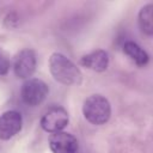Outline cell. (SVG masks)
Returning <instances> with one entry per match:
<instances>
[{"label": "cell", "mask_w": 153, "mask_h": 153, "mask_svg": "<svg viewBox=\"0 0 153 153\" xmlns=\"http://www.w3.org/2000/svg\"><path fill=\"white\" fill-rule=\"evenodd\" d=\"M49 71L53 78L63 85H80L82 73L80 68L62 53H53L49 57Z\"/></svg>", "instance_id": "obj_1"}, {"label": "cell", "mask_w": 153, "mask_h": 153, "mask_svg": "<svg viewBox=\"0 0 153 153\" xmlns=\"http://www.w3.org/2000/svg\"><path fill=\"white\" fill-rule=\"evenodd\" d=\"M82 114L91 124H105L111 116L110 102L102 94H91L84 100Z\"/></svg>", "instance_id": "obj_2"}, {"label": "cell", "mask_w": 153, "mask_h": 153, "mask_svg": "<svg viewBox=\"0 0 153 153\" xmlns=\"http://www.w3.org/2000/svg\"><path fill=\"white\" fill-rule=\"evenodd\" d=\"M49 93L48 85L38 78H29L24 81L20 88V97L29 106H37L47 98Z\"/></svg>", "instance_id": "obj_3"}, {"label": "cell", "mask_w": 153, "mask_h": 153, "mask_svg": "<svg viewBox=\"0 0 153 153\" xmlns=\"http://www.w3.org/2000/svg\"><path fill=\"white\" fill-rule=\"evenodd\" d=\"M68 122H69V116L67 110L62 106L56 105V106L49 108L43 114V116L41 117L39 124L44 131L54 134L57 131H62V129L67 127Z\"/></svg>", "instance_id": "obj_4"}, {"label": "cell", "mask_w": 153, "mask_h": 153, "mask_svg": "<svg viewBox=\"0 0 153 153\" xmlns=\"http://www.w3.org/2000/svg\"><path fill=\"white\" fill-rule=\"evenodd\" d=\"M37 57L32 49L20 50L13 59V72L17 78L29 79L36 71Z\"/></svg>", "instance_id": "obj_5"}, {"label": "cell", "mask_w": 153, "mask_h": 153, "mask_svg": "<svg viewBox=\"0 0 153 153\" xmlns=\"http://www.w3.org/2000/svg\"><path fill=\"white\" fill-rule=\"evenodd\" d=\"M23 127V117L16 110H7L0 115V139L10 140L17 135Z\"/></svg>", "instance_id": "obj_6"}, {"label": "cell", "mask_w": 153, "mask_h": 153, "mask_svg": "<svg viewBox=\"0 0 153 153\" xmlns=\"http://www.w3.org/2000/svg\"><path fill=\"white\" fill-rule=\"evenodd\" d=\"M49 147L53 153H76L79 143L74 135L66 131H57L50 135Z\"/></svg>", "instance_id": "obj_7"}, {"label": "cell", "mask_w": 153, "mask_h": 153, "mask_svg": "<svg viewBox=\"0 0 153 153\" xmlns=\"http://www.w3.org/2000/svg\"><path fill=\"white\" fill-rule=\"evenodd\" d=\"M80 65L94 72H104L109 67V55L103 49L93 50L80 59Z\"/></svg>", "instance_id": "obj_8"}, {"label": "cell", "mask_w": 153, "mask_h": 153, "mask_svg": "<svg viewBox=\"0 0 153 153\" xmlns=\"http://www.w3.org/2000/svg\"><path fill=\"white\" fill-rule=\"evenodd\" d=\"M123 53L133 61L135 62L137 66L143 67L148 63L149 61V56L147 54V51L141 48L137 43L133 42V41H127L123 44Z\"/></svg>", "instance_id": "obj_9"}, {"label": "cell", "mask_w": 153, "mask_h": 153, "mask_svg": "<svg viewBox=\"0 0 153 153\" xmlns=\"http://www.w3.org/2000/svg\"><path fill=\"white\" fill-rule=\"evenodd\" d=\"M152 18H153V5L147 4L139 11V16H137L139 27H140L141 32L147 36H152V33H153Z\"/></svg>", "instance_id": "obj_10"}, {"label": "cell", "mask_w": 153, "mask_h": 153, "mask_svg": "<svg viewBox=\"0 0 153 153\" xmlns=\"http://www.w3.org/2000/svg\"><path fill=\"white\" fill-rule=\"evenodd\" d=\"M11 67V59L8 53L0 47V76L6 75Z\"/></svg>", "instance_id": "obj_11"}]
</instances>
